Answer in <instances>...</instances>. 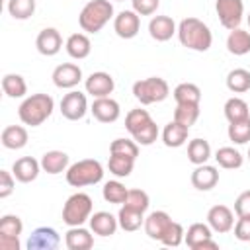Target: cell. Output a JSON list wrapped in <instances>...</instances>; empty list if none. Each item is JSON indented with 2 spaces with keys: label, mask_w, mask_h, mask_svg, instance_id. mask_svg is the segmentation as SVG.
Instances as JSON below:
<instances>
[{
  "label": "cell",
  "mask_w": 250,
  "mask_h": 250,
  "mask_svg": "<svg viewBox=\"0 0 250 250\" xmlns=\"http://www.w3.org/2000/svg\"><path fill=\"white\" fill-rule=\"evenodd\" d=\"M178 39L186 49L205 53L211 49L213 33L207 23H203L199 18H184L178 23Z\"/></svg>",
  "instance_id": "cell-1"
},
{
  "label": "cell",
  "mask_w": 250,
  "mask_h": 250,
  "mask_svg": "<svg viewBox=\"0 0 250 250\" xmlns=\"http://www.w3.org/2000/svg\"><path fill=\"white\" fill-rule=\"evenodd\" d=\"M53 109H55V100L49 94H31L20 104L18 117L23 125L39 127L51 117Z\"/></svg>",
  "instance_id": "cell-2"
},
{
  "label": "cell",
  "mask_w": 250,
  "mask_h": 250,
  "mask_svg": "<svg viewBox=\"0 0 250 250\" xmlns=\"http://www.w3.org/2000/svg\"><path fill=\"white\" fill-rule=\"evenodd\" d=\"M113 18V4L109 0H90L78 16V23L86 33H98Z\"/></svg>",
  "instance_id": "cell-3"
},
{
  "label": "cell",
  "mask_w": 250,
  "mask_h": 250,
  "mask_svg": "<svg viewBox=\"0 0 250 250\" xmlns=\"http://www.w3.org/2000/svg\"><path fill=\"white\" fill-rule=\"evenodd\" d=\"M104 180V166L94 158H84L66 168V182L72 188L94 186Z\"/></svg>",
  "instance_id": "cell-4"
},
{
  "label": "cell",
  "mask_w": 250,
  "mask_h": 250,
  "mask_svg": "<svg viewBox=\"0 0 250 250\" xmlns=\"http://www.w3.org/2000/svg\"><path fill=\"white\" fill-rule=\"evenodd\" d=\"M92 197L88 193H72L62 205V223L68 227H80L92 217Z\"/></svg>",
  "instance_id": "cell-5"
},
{
  "label": "cell",
  "mask_w": 250,
  "mask_h": 250,
  "mask_svg": "<svg viewBox=\"0 0 250 250\" xmlns=\"http://www.w3.org/2000/svg\"><path fill=\"white\" fill-rule=\"evenodd\" d=\"M133 96L143 105L158 104V102H164L170 96V86L164 78L150 76V78H145V80H137L133 84Z\"/></svg>",
  "instance_id": "cell-6"
},
{
  "label": "cell",
  "mask_w": 250,
  "mask_h": 250,
  "mask_svg": "<svg viewBox=\"0 0 250 250\" xmlns=\"http://www.w3.org/2000/svg\"><path fill=\"white\" fill-rule=\"evenodd\" d=\"M215 12L219 16V21L225 29L232 31L240 25L244 16V2L242 0H217Z\"/></svg>",
  "instance_id": "cell-7"
},
{
  "label": "cell",
  "mask_w": 250,
  "mask_h": 250,
  "mask_svg": "<svg viewBox=\"0 0 250 250\" xmlns=\"http://www.w3.org/2000/svg\"><path fill=\"white\" fill-rule=\"evenodd\" d=\"M88 111V100L86 94L78 92V90H70L68 94L62 96L61 100V113L62 117H66L68 121H78L86 115Z\"/></svg>",
  "instance_id": "cell-8"
},
{
  "label": "cell",
  "mask_w": 250,
  "mask_h": 250,
  "mask_svg": "<svg viewBox=\"0 0 250 250\" xmlns=\"http://www.w3.org/2000/svg\"><path fill=\"white\" fill-rule=\"evenodd\" d=\"M141 29V18L135 10H123L113 18V31L121 39H133Z\"/></svg>",
  "instance_id": "cell-9"
},
{
  "label": "cell",
  "mask_w": 250,
  "mask_h": 250,
  "mask_svg": "<svg viewBox=\"0 0 250 250\" xmlns=\"http://www.w3.org/2000/svg\"><path fill=\"white\" fill-rule=\"evenodd\" d=\"M82 80V68L74 62H62L53 70V84L61 90H72Z\"/></svg>",
  "instance_id": "cell-10"
},
{
  "label": "cell",
  "mask_w": 250,
  "mask_h": 250,
  "mask_svg": "<svg viewBox=\"0 0 250 250\" xmlns=\"http://www.w3.org/2000/svg\"><path fill=\"white\" fill-rule=\"evenodd\" d=\"M207 225L211 227V230L225 234L229 230H232L234 227V213L230 207L227 205H213L207 211Z\"/></svg>",
  "instance_id": "cell-11"
},
{
  "label": "cell",
  "mask_w": 250,
  "mask_h": 250,
  "mask_svg": "<svg viewBox=\"0 0 250 250\" xmlns=\"http://www.w3.org/2000/svg\"><path fill=\"white\" fill-rule=\"evenodd\" d=\"M61 244V236L53 227H39L27 238V250H55Z\"/></svg>",
  "instance_id": "cell-12"
},
{
  "label": "cell",
  "mask_w": 250,
  "mask_h": 250,
  "mask_svg": "<svg viewBox=\"0 0 250 250\" xmlns=\"http://www.w3.org/2000/svg\"><path fill=\"white\" fill-rule=\"evenodd\" d=\"M90 111H92L94 119H98L100 123H113L121 115L119 104L113 98H109V96H105V98H94Z\"/></svg>",
  "instance_id": "cell-13"
},
{
  "label": "cell",
  "mask_w": 250,
  "mask_h": 250,
  "mask_svg": "<svg viewBox=\"0 0 250 250\" xmlns=\"http://www.w3.org/2000/svg\"><path fill=\"white\" fill-rule=\"evenodd\" d=\"M84 86H86V94H90L92 98H105L113 92L115 82H113L111 74H107L104 70H98V72H92L86 78Z\"/></svg>",
  "instance_id": "cell-14"
},
{
  "label": "cell",
  "mask_w": 250,
  "mask_h": 250,
  "mask_svg": "<svg viewBox=\"0 0 250 250\" xmlns=\"http://www.w3.org/2000/svg\"><path fill=\"white\" fill-rule=\"evenodd\" d=\"M35 47L45 57H55L62 49V37L55 27H45L39 31L35 39Z\"/></svg>",
  "instance_id": "cell-15"
},
{
  "label": "cell",
  "mask_w": 250,
  "mask_h": 250,
  "mask_svg": "<svg viewBox=\"0 0 250 250\" xmlns=\"http://www.w3.org/2000/svg\"><path fill=\"white\" fill-rule=\"evenodd\" d=\"M41 172V162H37L33 156H21L12 164V174L18 182L29 184L33 182Z\"/></svg>",
  "instance_id": "cell-16"
},
{
  "label": "cell",
  "mask_w": 250,
  "mask_h": 250,
  "mask_svg": "<svg viewBox=\"0 0 250 250\" xmlns=\"http://www.w3.org/2000/svg\"><path fill=\"white\" fill-rule=\"evenodd\" d=\"M219 184V170L209 164H199L191 172V186L199 191H209Z\"/></svg>",
  "instance_id": "cell-17"
},
{
  "label": "cell",
  "mask_w": 250,
  "mask_h": 250,
  "mask_svg": "<svg viewBox=\"0 0 250 250\" xmlns=\"http://www.w3.org/2000/svg\"><path fill=\"white\" fill-rule=\"evenodd\" d=\"M148 33L154 41L164 43V41L172 39L174 33H178V27H176V21L170 16H154L148 21Z\"/></svg>",
  "instance_id": "cell-18"
},
{
  "label": "cell",
  "mask_w": 250,
  "mask_h": 250,
  "mask_svg": "<svg viewBox=\"0 0 250 250\" xmlns=\"http://www.w3.org/2000/svg\"><path fill=\"white\" fill-rule=\"evenodd\" d=\"M172 223V217L166 213V211H152L146 219H145V232L148 238L152 240H160L162 234L166 232V229L170 227Z\"/></svg>",
  "instance_id": "cell-19"
},
{
  "label": "cell",
  "mask_w": 250,
  "mask_h": 250,
  "mask_svg": "<svg viewBox=\"0 0 250 250\" xmlns=\"http://www.w3.org/2000/svg\"><path fill=\"white\" fill-rule=\"evenodd\" d=\"M117 227H119V221L107 211H98L90 217V229L98 236H111L115 234Z\"/></svg>",
  "instance_id": "cell-20"
},
{
  "label": "cell",
  "mask_w": 250,
  "mask_h": 250,
  "mask_svg": "<svg viewBox=\"0 0 250 250\" xmlns=\"http://www.w3.org/2000/svg\"><path fill=\"white\" fill-rule=\"evenodd\" d=\"M64 244H66L68 250H90L94 246V236L82 225L80 227H70L66 230Z\"/></svg>",
  "instance_id": "cell-21"
},
{
  "label": "cell",
  "mask_w": 250,
  "mask_h": 250,
  "mask_svg": "<svg viewBox=\"0 0 250 250\" xmlns=\"http://www.w3.org/2000/svg\"><path fill=\"white\" fill-rule=\"evenodd\" d=\"M27 129L21 127V125H8L4 127L2 135H0V141L4 145V148H10V150H20L27 145Z\"/></svg>",
  "instance_id": "cell-22"
},
{
  "label": "cell",
  "mask_w": 250,
  "mask_h": 250,
  "mask_svg": "<svg viewBox=\"0 0 250 250\" xmlns=\"http://www.w3.org/2000/svg\"><path fill=\"white\" fill-rule=\"evenodd\" d=\"M188 135H189V127H186V125H182V123L172 119L162 131V143L166 146H170V148H178L188 141Z\"/></svg>",
  "instance_id": "cell-23"
},
{
  "label": "cell",
  "mask_w": 250,
  "mask_h": 250,
  "mask_svg": "<svg viewBox=\"0 0 250 250\" xmlns=\"http://www.w3.org/2000/svg\"><path fill=\"white\" fill-rule=\"evenodd\" d=\"M227 51L234 57H242L250 53V31L246 29H232L227 37Z\"/></svg>",
  "instance_id": "cell-24"
},
{
  "label": "cell",
  "mask_w": 250,
  "mask_h": 250,
  "mask_svg": "<svg viewBox=\"0 0 250 250\" xmlns=\"http://www.w3.org/2000/svg\"><path fill=\"white\" fill-rule=\"evenodd\" d=\"M64 49H66V53H68L72 59L82 61V59H86V57L90 55L92 43H90V37H88L86 33H72V35L66 39Z\"/></svg>",
  "instance_id": "cell-25"
},
{
  "label": "cell",
  "mask_w": 250,
  "mask_h": 250,
  "mask_svg": "<svg viewBox=\"0 0 250 250\" xmlns=\"http://www.w3.org/2000/svg\"><path fill=\"white\" fill-rule=\"evenodd\" d=\"M41 170L47 174H61L68 168V154L62 150H49L41 156Z\"/></svg>",
  "instance_id": "cell-26"
},
{
  "label": "cell",
  "mask_w": 250,
  "mask_h": 250,
  "mask_svg": "<svg viewBox=\"0 0 250 250\" xmlns=\"http://www.w3.org/2000/svg\"><path fill=\"white\" fill-rule=\"evenodd\" d=\"M117 221H119V227L127 232H135L139 230L143 225H145V213L133 209V207H127V205H121L119 213H117Z\"/></svg>",
  "instance_id": "cell-27"
},
{
  "label": "cell",
  "mask_w": 250,
  "mask_h": 250,
  "mask_svg": "<svg viewBox=\"0 0 250 250\" xmlns=\"http://www.w3.org/2000/svg\"><path fill=\"white\" fill-rule=\"evenodd\" d=\"M211 158V146L205 139H191L188 143V160L195 166L205 164Z\"/></svg>",
  "instance_id": "cell-28"
},
{
  "label": "cell",
  "mask_w": 250,
  "mask_h": 250,
  "mask_svg": "<svg viewBox=\"0 0 250 250\" xmlns=\"http://www.w3.org/2000/svg\"><path fill=\"white\" fill-rule=\"evenodd\" d=\"M215 160L221 168L225 170H234V168H240L244 164V158L242 154L234 148V146H221L217 152H215Z\"/></svg>",
  "instance_id": "cell-29"
},
{
  "label": "cell",
  "mask_w": 250,
  "mask_h": 250,
  "mask_svg": "<svg viewBox=\"0 0 250 250\" xmlns=\"http://www.w3.org/2000/svg\"><path fill=\"white\" fill-rule=\"evenodd\" d=\"M225 117L229 119V123H234V121H242V119H248L250 117V111H248V104L242 100V98H229L225 102Z\"/></svg>",
  "instance_id": "cell-30"
},
{
  "label": "cell",
  "mask_w": 250,
  "mask_h": 250,
  "mask_svg": "<svg viewBox=\"0 0 250 250\" xmlns=\"http://www.w3.org/2000/svg\"><path fill=\"white\" fill-rule=\"evenodd\" d=\"M209 238H213L211 227H209V225H203V223H193V225L188 229L186 236H184L186 244H188L191 250H197L199 244L205 242V240H209Z\"/></svg>",
  "instance_id": "cell-31"
},
{
  "label": "cell",
  "mask_w": 250,
  "mask_h": 250,
  "mask_svg": "<svg viewBox=\"0 0 250 250\" xmlns=\"http://www.w3.org/2000/svg\"><path fill=\"white\" fill-rule=\"evenodd\" d=\"M2 90L8 98H23L27 94V84L23 80V76L20 74H4L2 78Z\"/></svg>",
  "instance_id": "cell-32"
},
{
  "label": "cell",
  "mask_w": 250,
  "mask_h": 250,
  "mask_svg": "<svg viewBox=\"0 0 250 250\" xmlns=\"http://www.w3.org/2000/svg\"><path fill=\"white\" fill-rule=\"evenodd\" d=\"M227 88L234 94H242L250 90V72L246 68H232L227 74Z\"/></svg>",
  "instance_id": "cell-33"
},
{
  "label": "cell",
  "mask_w": 250,
  "mask_h": 250,
  "mask_svg": "<svg viewBox=\"0 0 250 250\" xmlns=\"http://www.w3.org/2000/svg\"><path fill=\"white\" fill-rule=\"evenodd\" d=\"M174 100H176V104H199L201 90L197 84L182 82L174 88Z\"/></svg>",
  "instance_id": "cell-34"
},
{
  "label": "cell",
  "mask_w": 250,
  "mask_h": 250,
  "mask_svg": "<svg viewBox=\"0 0 250 250\" xmlns=\"http://www.w3.org/2000/svg\"><path fill=\"white\" fill-rule=\"evenodd\" d=\"M127 193H129V189H127L121 182H117V180L105 182V184H104V189H102L104 199H105L107 203H115V205H123L125 199H127Z\"/></svg>",
  "instance_id": "cell-35"
},
{
  "label": "cell",
  "mask_w": 250,
  "mask_h": 250,
  "mask_svg": "<svg viewBox=\"0 0 250 250\" xmlns=\"http://www.w3.org/2000/svg\"><path fill=\"white\" fill-rule=\"evenodd\" d=\"M199 117V104H176L174 109V121L191 127Z\"/></svg>",
  "instance_id": "cell-36"
},
{
  "label": "cell",
  "mask_w": 250,
  "mask_h": 250,
  "mask_svg": "<svg viewBox=\"0 0 250 250\" xmlns=\"http://www.w3.org/2000/svg\"><path fill=\"white\" fill-rule=\"evenodd\" d=\"M152 121V117H150V113L146 111V109H141V107H137V109H131L127 115H125V129L131 133V135H135L137 131H141L145 125H148Z\"/></svg>",
  "instance_id": "cell-37"
},
{
  "label": "cell",
  "mask_w": 250,
  "mask_h": 250,
  "mask_svg": "<svg viewBox=\"0 0 250 250\" xmlns=\"http://www.w3.org/2000/svg\"><path fill=\"white\" fill-rule=\"evenodd\" d=\"M133 166H135V160L129 156H123V154H111L107 160L109 172L117 178H127L133 172Z\"/></svg>",
  "instance_id": "cell-38"
},
{
  "label": "cell",
  "mask_w": 250,
  "mask_h": 250,
  "mask_svg": "<svg viewBox=\"0 0 250 250\" xmlns=\"http://www.w3.org/2000/svg\"><path fill=\"white\" fill-rule=\"evenodd\" d=\"M8 12L14 20H27L35 14V0H8Z\"/></svg>",
  "instance_id": "cell-39"
},
{
  "label": "cell",
  "mask_w": 250,
  "mask_h": 250,
  "mask_svg": "<svg viewBox=\"0 0 250 250\" xmlns=\"http://www.w3.org/2000/svg\"><path fill=\"white\" fill-rule=\"evenodd\" d=\"M229 139L234 145H246L250 141V117L242 121H234L229 125Z\"/></svg>",
  "instance_id": "cell-40"
},
{
  "label": "cell",
  "mask_w": 250,
  "mask_h": 250,
  "mask_svg": "<svg viewBox=\"0 0 250 250\" xmlns=\"http://www.w3.org/2000/svg\"><path fill=\"white\" fill-rule=\"evenodd\" d=\"M109 154H123V156H129V158L137 160L139 145H137V141H131V139H115L109 145Z\"/></svg>",
  "instance_id": "cell-41"
},
{
  "label": "cell",
  "mask_w": 250,
  "mask_h": 250,
  "mask_svg": "<svg viewBox=\"0 0 250 250\" xmlns=\"http://www.w3.org/2000/svg\"><path fill=\"white\" fill-rule=\"evenodd\" d=\"M123 205L133 207V209H137V211L145 213V211L148 209V205H150V199H148V193H146V191H143V189H129L127 199H125V203H123Z\"/></svg>",
  "instance_id": "cell-42"
},
{
  "label": "cell",
  "mask_w": 250,
  "mask_h": 250,
  "mask_svg": "<svg viewBox=\"0 0 250 250\" xmlns=\"http://www.w3.org/2000/svg\"><path fill=\"white\" fill-rule=\"evenodd\" d=\"M184 236H186L184 227H182L180 223L172 221V223H170V227L166 229V232L162 234L160 242H162L164 246H180V244L184 242Z\"/></svg>",
  "instance_id": "cell-43"
},
{
  "label": "cell",
  "mask_w": 250,
  "mask_h": 250,
  "mask_svg": "<svg viewBox=\"0 0 250 250\" xmlns=\"http://www.w3.org/2000/svg\"><path fill=\"white\" fill-rule=\"evenodd\" d=\"M23 230V223L18 215H4L0 219V234L8 236H20Z\"/></svg>",
  "instance_id": "cell-44"
},
{
  "label": "cell",
  "mask_w": 250,
  "mask_h": 250,
  "mask_svg": "<svg viewBox=\"0 0 250 250\" xmlns=\"http://www.w3.org/2000/svg\"><path fill=\"white\" fill-rule=\"evenodd\" d=\"M133 141H137V145H143V146H148L152 145L156 139H158V125L154 121H150L148 125H145L141 131H137L135 135H131Z\"/></svg>",
  "instance_id": "cell-45"
},
{
  "label": "cell",
  "mask_w": 250,
  "mask_h": 250,
  "mask_svg": "<svg viewBox=\"0 0 250 250\" xmlns=\"http://www.w3.org/2000/svg\"><path fill=\"white\" fill-rule=\"evenodd\" d=\"M131 4L139 16H152L158 10L160 0H131Z\"/></svg>",
  "instance_id": "cell-46"
},
{
  "label": "cell",
  "mask_w": 250,
  "mask_h": 250,
  "mask_svg": "<svg viewBox=\"0 0 250 250\" xmlns=\"http://www.w3.org/2000/svg\"><path fill=\"white\" fill-rule=\"evenodd\" d=\"M14 174L8 170H0V199H6L14 191Z\"/></svg>",
  "instance_id": "cell-47"
},
{
  "label": "cell",
  "mask_w": 250,
  "mask_h": 250,
  "mask_svg": "<svg viewBox=\"0 0 250 250\" xmlns=\"http://www.w3.org/2000/svg\"><path fill=\"white\" fill-rule=\"evenodd\" d=\"M234 236L240 242H250V215L248 217H238L234 225Z\"/></svg>",
  "instance_id": "cell-48"
},
{
  "label": "cell",
  "mask_w": 250,
  "mask_h": 250,
  "mask_svg": "<svg viewBox=\"0 0 250 250\" xmlns=\"http://www.w3.org/2000/svg\"><path fill=\"white\" fill-rule=\"evenodd\" d=\"M234 213L236 217H248L250 215V189L242 191L234 201Z\"/></svg>",
  "instance_id": "cell-49"
},
{
  "label": "cell",
  "mask_w": 250,
  "mask_h": 250,
  "mask_svg": "<svg viewBox=\"0 0 250 250\" xmlns=\"http://www.w3.org/2000/svg\"><path fill=\"white\" fill-rule=\"evenodd\" d=\"M0 250H20V236L0 234Z\"/></svg>",
  "instance_id": "cell-50"
},
{
  "label": "cell",
  "mask_w": 250,
  "mask_h": 250,
  "mask_svg": "<svg viewBox=\"0 0 250 250\" xmlns=\"http://www.w3.org/2000/svg\"><path fill=\"white\" fill-rule=\"evenodd\" d=\"M248 25H250V14H248Z\"/></svg>",
  "instance_id": "cell-51"
},
{
  "label": "cell",
  "mask_w": 250,
  "mask_h": 250,
  "mask_svg": "<svg viewBox=\"0 0 250 250\" xmlns=\"http://www.w3.org/2000/svg\"><path fill=\"white\" fill-rule=\"evenodd\" d=\"M248 160H250V148H248Z\"/></svg>",
  "instance_id": "cell-52"
},
{
  "label": "cell",
  "mask_w": 250,
  "mask_h": 250,
  "mask_svg": "<svg viewBox=\"0 0 250 250\" xmlns=\"http://www.w3.org/2000/svg\"><path fill=\"white\" fill-rule=\"evenodd\" d=\"M117 2H123V0H117Z\"/></svg>",
  "instance_id": "cell-53"
}]
</instances>
